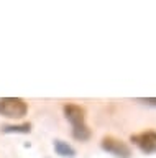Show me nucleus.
<instances>
[{"mask_svg":"<svg viewBox=\"0 0 156 158\" xmlns=\"http://www.w3.org/2000/svg\"><path fill=\"white\" fill-rule=\"evenodd\" d=\"M62 114L66 120L71 123L72 137L77 142H87L92 137V130L86 122V109L74 102H67L62 106Z\"/></svg>","mask_w":156,"mask_h":158,"instance_id":"nucleus-1","label":"nucleus"},{"mask_svg":"<svg viewBox=\"0 0 156 158\" xmlns=\"http://www.w3.org/2000/svg\"><path fill=\"white\" fill-rule=\"evenodd\" d=\"M28 114V104L22 97H2L0 99V115L12 120H20Z\"/></svg>","mask_w":156,"mask_h":158,"instance_id":"nucleus-2","label":"nucleus"},{"mask_svg":"<svg viewBox=\"0 0 156 158\" xmlns=\"http://www.w3.org/2000/svg\"><path fill=\"white\" fill-rule=\"evenodd\" d=\"M100 148L104 152H107L109 155L115 158H131L133 152H131L130 145L126 142H123L122 138H117L114 135H105L100 140Z\"/></svg>","mask_w":156,"mask_h":158,"instance_id":"nucleus-3","label":"nucleus"},{"mask_svg":"<svg viewBox=\"0 0 156 158\" xmlns=\"http://www.w3.org/2000/svg\"><path fill=\"white\" fill-rule=\"evenodd\" d=\"M130 142L145 155H154L156 153V130H143L133 133Z\"/></svg>","mask_w":156,"mask_h":158,"instance_id":"nucleus-4","label":"nucleus"},{"mask_svg":"<svg viewBox=\"0 0 156 158\" xmlns=\"http://www.w3.org/2000/svg\"><path fill=\"white\" fill-rule=\"evenodd\" d=\"M53 148H54L56 155H59L61 158H76V155H77L76 148L72 147L69 142L61 140V138H56V140L53 142Z\"/></svg>","mask_w":156,"mask_h":158,"instance_id":"nucleus-5","label":"nucleus"},{"mask_svg":"<svg viewBox=\"0 0 156 158\" xmlns=\"http://www.w3.org/2000/svg\"><path fill=\"white\" fill-rule=\"evenodd\" d=\"M31 127L33 125L30 122L13 123V125H2L0 132H2V133H8V135H12V133H15V135H26V133L31 132Z\"/></svg>","mask_w":156,"mask_h":158,"instance_id":"nucleus-6","label":"nucleus"},{"mask_svg":"<svg viewBox=\"0 0 156 158\" xmlns=\"http://www.w3.org/2000/svg\"><path fill=\"white\" fill-rule=\"evenodd\" d=\"M138 101L146 104V106H150V107H156V97H140Z\"/></svg>","mask_w":156,"mask_h":158,"instance_id":"nucleus-7","label":"nucleus"}]
</instances>
